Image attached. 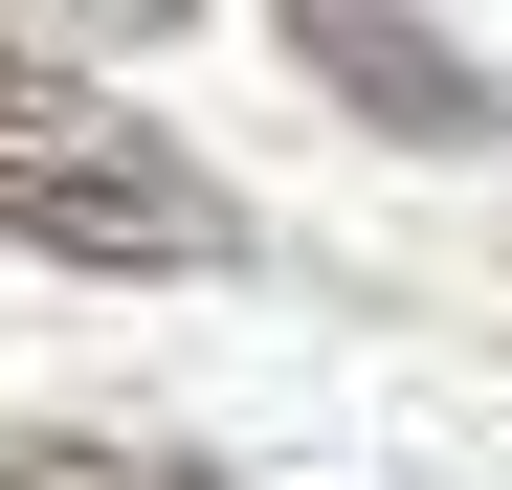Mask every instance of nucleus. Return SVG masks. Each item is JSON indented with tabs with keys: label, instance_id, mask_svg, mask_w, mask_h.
<instances>
[{
	"label": "nucleus",
	"instance_id": "2",
	"mask_svg": "<svg viewBox=\"0 0 512 490\" xmlns=\"http://www.w3.org/2000/svg\"><path fill=\"white\" fill-rule=\"evenodd\" d=\"M268 23H290V67H312L334 112H379V134H423V156H490V134H512V90L423 23V0H268Z\"/></svg>",
	"mask_w": 512,
	"mask_h": 490
},
{
	"label": "nucleus",
	"instance_id": "4",
	"mask_svg": "<svg viewBox=\"0 0 512 490\" xmlns=\"http://www.w3.org/2000/svg\"><path fill=\"white\" fill-rule=\"evenodd\" d=\"M45 23H90V45H179L201 0H45Z\"/></svg>",
	"mask_w": 512,
	"mask_h": 490
},
{
	"label": "nucleus",
	"instance_id": "1",
	"mask_svg": "<svg viewBox=\"0 0 512 490\" xmlns=\"http://www.w3.org/2000/svg\"><path fill=\"white\" fill-rule=\"evenodd\" d=\"M0 245H45V268H223L245 201H223L156 112H112L90 67L0 45Z\"/></svg>",
	"mask_w": 512,
	"mask_h": 490
},
{
	"label": "nucleus",
	"instance_id": "3",
	"mask_svg": "<svg viewBox=\"0 0 512 490\" xmlns=\"http://www.w3.org/2000/svg\"><path fill=\"white\" fill-rule=\"evenodd\" d=\"M0 490H201V468H179V446H90V424H23Z\"/></svg>",
	"mask_w": 512,
	"mask_h": 490
}]
</instances>
